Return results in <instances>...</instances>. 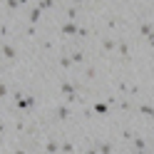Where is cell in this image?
<instances>
[{"mask_svg":"<svg viewBox=\"0 0 154 154\" xmlns=\"http://www.w3.org/2000/svg\"><path fill=\"white\" fill-rule=\"evenodd\" d=\"M0 55H3L5 57V60H17V50H15V47L10 45V42H0Z\"/></svg>","mask_w":154,"mask_h":154,"instance_id":"cell-1","label":"cell"},{"mask_svg":"<svg viewBox=\"0 0 154 154\" xmlns=\"http://www.w3.org/2000/svg\"><path fill=\"white\" fill-rule=\"evenodd\" d=\"M70 92H82L80 82H60V94H70Z\"/></svg>","mask_w":154,"mask_h":154,"instance_id":"cell-2","label":"cell"},{"mask_svg":"<svg viewBox=\"0 0 154 154\" xmlns=\"http://www.w3.org/2000/svg\"><path fill=\"white\" fill-rule=\"evenodd\" d=\"M114 50L119 52V57H122L124 62L129 60V45H127V40H117V45H114Z\"/></svg>","mask_w":154,"mask_h":154,"instance_id":"cell-3","label":"cell"},{"mask_svg":"<svg viewBox=\"0 0 154 154\" xmlns=\"http://www.w3.org/2000/svg\"><path fill=\"white\" fill-rule=\"evenodd\" d=\"M55 117L60 119V122H67V119L72 117V112H70V107H67V104H60V107L55 109Z\"/></svg>","mask_w":154,"mask_h":154,"instance_id":"cell-4","label":"cell"},{"mask_svg":"<svg viewBox=\"0 0 154 154\" xmlns=\"http://www.w3.org/2000/svg\"><path fill=\"white\" fill-rule=\"evenodd\" d=\"M60 32H62V35H72V37H75V32H77V20H67V23H62Z\"/></svg>","mask_w":154,"mask_h":154,"instance_id":"cell-5","label":"cell"},{"mask_svg":"<svg viewBox=\"0 0 154 154\" xmlns=\"http://www.w3.org/2000/svg\"><path fill=\"white\" fill-rule=\"evenodd\" d=\"M40 15H42V10H40L37 5H32L30 13H27V23H30V25H37V23H40Z\"/></svg>","mask_w":154,"mask_h":154,"instance_id":"cell-6","label":"cell"},{"mask_svg":"<svg viewBox=\"0 0 154 154\" xmlns=\"http://www.w3.org/2000/svg\"><path fill=\"white\" fill-rule=\"evenodd\" d=\"M45 152H47V154H57V152H60V139H57V137H50L47 144H45Z\"/></svg>","mask_w":154,"mask_h":154,"instance_id":"cell-7","label":"cell"},{"mask_svg":"<svg viewBox=\"0 0 154 154\" xmlns=\"http://www.w3.org/2000/svg\"><path fill=\"white\" fill-rule=\"evenodd\" d=\"M114 147H112V144L109 142H97V144H94V147L90 149V152H97V154H109Z\"/></svg>","mask_w":154,"mask_h":154,"instance_id":"cell-8","label":"cell"},{"mask_svg":"<svg viewBox=\"0 0 154 154\" xmlns=\"http://www.w3.org/2000/svg\"><path fill=\"white\" fill-rule=\"evenodd\" d=\"M107 112H109V104L104 102V100H102V102L97 100V102L92 104V114H107Z\"/></svg>","mask_w":154,"mask_h":154,"instance_id":"cell-9","label":"cell"},{"mask_svg":"<svg viewBox=\"0 0 154 154\" xmlns=\"http://www.w3.org/2000/svg\"><path fill=\"white\" fill-rule=\"evenodd\" d=\"M132 147L137 149V152H147L149 144H147V139H144V137H132Z\"/></svg>","mask_w":154,"mask_h":154,"instance_id":"cell-10","label":"cell"},{"mask_svg":"<svg viewBox=\"0 0 154 154\" xmlns=\"http://www.w3.org/2000/svg\"><path fill=\"white\" fill-rule=\"evenodd\" d=\"M70 60H72V65H85V62H87V55H85L82 50H75L70 55Z\"/></svg>","mask_w":154,"mask_h":154,"instance_id":"cell-11","label":"cell"},{"mask_svg":"<svg viewBox=\"0 0 154 154\" xmlns=\"http://www.w3.org/2000/svg\"><path fill=\"white\" fill-rule=\"evenodd\" d=\"M137 112L142 114V117H147V119H152V114H154V109H152V104H149V102H142L139 107H137Z\"/></svg>","mask_w":154,"mask_h":154,"instance_id":"cell-12","label":"cell"},{"mask_svg":"<svg viewBox=\"0 0 154 154\" xmlns=\"http://www.w3.org/2000/svg\"><path fill=\"white\" fill-rule=\"evenodd\" d=\"M23 5H27V0H5V8L10 13H15V10H20Z\"/></svg>","mask_w":154,"mask_h":154,"instance_id":"cell-13","label":"cell"},{"mask_svg":"<svg viewBox=\"0 0 154 154\" xmlns=\"http://www.w3.org/2000/svg\"><path fill=\"white\" fill-rule=\"evenodd\" d=\"M100 45H102V50H104V52H112V50H114V45H117V40H114V37H102V42H100Z\"/></svg>","mask_w":154,"mask_h":154,"instance_id":"cell-14","label":"cell"},{"mask_svg":"<svg viewBox=\"0 0 154 154\" xmlns=\"http://www.w3.org/2000/svg\"><path fill=\"white\" fill-rule=\"evenodd\" d=\"M57 5V0H37V8L45 13V10H52V8Z\"/></svg>","mask_w":154,"mask_h":154,"instance_id":"cell-15","label":"cell"},{"mask_svg":"<svg viewBox=\"0 0 154 154\" xmlns=\"http://www.w3.org/2000/svg\"><path fill=\"white\" fill-rule=\"evenodd\" d=\"M139 35L147 40V37H152V23H142L139 25Z\"/></svg>","mask_w":154,"mask_h":154,"instance_id":"cell-16","label":"cell"},{"mask_svg":"<svg viewBox=\"0 0 154 154\" xmlns=\"http://www.w3.org/2000/svg\"><path fill=\"white\" fill-rule=\"evenodd\" d=\"M60 152L62 154H72V152H77V147L72 142H60Z\"/></svg>","mask_w":154,"mask_h":154,"instance_id":"cell-17","label":"cell"},{"mask_svg":"<svg viewBox=\"0 0 154 154\" xmlns=\"http://www.w3.org/2000/svg\"><path fill=\"white\" fill-rule=\"evenodd\" d=\"M65 15H67V20H77V15H80V8H75V5L65 8Z\"/></svg>","mask_w":154,"mask_h":154,"instance_id":"cell-18","label":"cell"},{"mask_svg":"<svg viewBox=\"0 0 154 154\" xmlns=\"http://www.w3.org/2000/svg\"><path fill=\"white\" fill-rule=\"evenodd\" d=\"M75 37H77V40H80V37H90V27L77 25V32H75Z\"/></svg>","mask_w":154,"mask_h":154,"instance_id":"cell-19","label":"cell"},{"mask_svg":"<svg viewBox=\"0 0 154 154\" xmlns=\"http://www.w3.org/2000/svg\"><path fill=\"white\" fill-rule=\"evenodd\" d=\"M57 62H60V67H62V70H70V67H72V60H70V55H62Z\"/></svg>","mask_w":154,"mask_h":154,"instance_id":"cell-20","label":"cell"},{"mask_svg":"<svg viewBox=\"0 0 154 154\" xmlns=\"http://www.w3.org/2000/svg\"><path fill=\"white\" fill-rule=\"evenodd\" d=\"M107 27H109V30H117V27H119V17H107Z\"/></svg>","mask_w":154,"mask_h":154,"instance_id":"cell-21","label":"cell"},{"mask_svg":"<svg viewBox=\"0 0 154 154\" xmlns=\"http://www.w3.org/2000/svg\"><path fill=\"white\" fill-rule=\"evenodd\" d=\"M40 47H42L45 52H50V50H55V42L52 40H40Z\"/></svg>","mask_w":154,"mask_h":154,"instance_id":"cell-22","label":"cell"},{"mask_svg":"<svg viewBox=\"0 0 154 154\" xmlns=\"http://www.w3.org/2000/svg\"><path fill=\"white\" fill-rule=\"evenodd\" d=\"M97 77V67H87L85 70V80H94Z\"/></svg>","mask_w":154,"mask_h":154,"instance_id":"cell-23","label":"cell"},{"mask_svg":"<svg viewBox=\"0 0 154 154\" xmlns=\"http://www.w3.org/2000/svg\"><path fill=\"white\" fill-rule=\"evenodd\" d=\"M8 94H10V87H8L5 82H0V100H5Z\"/></svg>","mask_w":154,"mask_h":154,"instance_id":"cell-24","label":"cell"},{"mask_svg":"<svg viewBox=\"0 0 154 154\" xmlns=\"http://www.w3.org/2000/svg\"><path fill=\"white\" fill-rule=\"evenodd\" d=\"M119 109H122V112H129V109H132V102H129V100H119Z\"/></svg>","mask_w":154,"mask_h":154,"instance_id":"cell-25","label":"cell"},{"mask_svg":"<svg viewBox=\"0 0 154 154\" xmlns=\"http://www.w3.org/2000/svg\"><path fill=\"white\" fill-rule=\"evenodd\" d=\"M25 100H27V107H35V104H37V97H35V94H25Z\"/></svg>","mask_w":154,"mask_h":154,"instance_id":"cell-26","label":"cell"},{"mask_svg":"<svg viewBox=\"0 0 154 154\" xmlns=\"http://www.w3.org/2000/svg\"><path fill=\"white\" fill-rule=\"evenodd\" d=\"M15 132H17V134L25 132V119H17V122H15Z\"/></svg>","mask_w":154,"mask_h":154,"instance_id":"cell-27","label":"cell"},{"mask_svg":"<svg viewBox=\"0 0 154 154\" xmlns=\"http://www.w3.org/2000/svg\"><path fill=\"white\" fill-rule=\"evenodd\" d=\"M127 92L132 94V97H137V94H139V85H129V87H127Z\"/></svg>","mask_w":154,"mask_h":154,"instance_id":"cell-28","label":"cell"},{"mask_svg":"<svg viewBox=\"0 0 154 154\" xmlns=\"http://www.w3.org/2000/svg\"><path fill=\"white\" fill-rule=\"evenodd\" d=\"M8 35H10V27H8V25H0V37H8Z\"/></svg>","mask_w":154,"mask_h":154,"instance_id":"cell-29","label":"cell"},{"mask_svg":"<svg viewBox=\"0 0 154 154\" xmlns=\"http://www.w3.org/2000/svg\"><path fill=\"white\" fill-rule=\"evenodd\" d=\"M132 137H134L132 129H122V139H132Z\"/></svg>","mask_w":154,"mask_h":154,"instance_id":"cell-30","label":"cell"},{"mask_svg":"<svg viewBox=\"0 0 154 154\" xmlns=\"http://www.w3.org/2000/svg\"><path fill=\"white\" fill-rule=\"evenodd\" d=\"M127 87H129V85L124 82V80H119V85H117V90H119V92H127Z\"/></svg>","mask_w":154,"mask_h":154,"instance_id":"cell-31","label":"cell"},{"mask_svg":"<svg viewBox=\"0 0 154 154\" xmlns=\"http://www.w3.org/2000/svg\"><path fill=\"white\" fill-rule=\"evenodd\" d=\"M27 37H35V25H27V30H25Z\"/></svg>","mask_w":154,"mask_h":154,"instance_id":"cell-32","label":"cell"},{"mask_svg":"<svg viewBox=\"0 0 154 154\" xmlns=\"http://www.w3.org/2000/svg\"><path fill=\"white\" fill-rule=\"evenodd\" d=\"M0 134H5V122L0 119Z\"/></svg>","mask_w":154,"mask_h":154,"instance_id":"cell-33","label":"cell"},{"mask_svg":"<svg viewBox=\"0 0 154 154\" xmlns=\"http://www.w3.org/2000/svg\"><path fill=\"white\" fill-rule=\"evenodd\" d=\"M82 3H85V0H72V5H75V8H80Z\"/></svg>","mask_w":154,"mask_h":154,"instance_id":"cell-34","label":"cell"},{"mask_svg":"<svg viewBox=\"0 0 154 154\" xmlns=\"http://www.w3.org/2000/svg\"><path fill=\"white\" fill-rule=\"evenodd\" d=\"M0 147H3V134H0Z\"/></svg>","mask_w":154,"mask_h":154,"instance_id":"cell-35","label":"cell"}]
</instances>
